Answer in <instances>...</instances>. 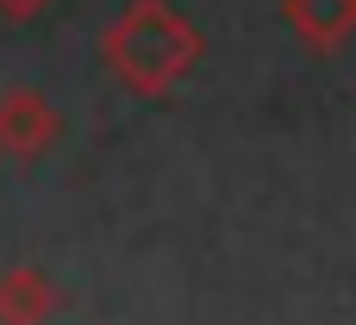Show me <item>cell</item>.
I'll return each instance as SVG.
<instances>
[{
  "label": "cell",
  "instance_id": "cell-1",
  "mask_svg": "<svg viewBox=\"0 0 356 325\" xmlns=\"http://www.w3.org/2000/svg\"><path fill=\"white\" fill-rule=\"evenodd\" d=\"M106 63H113V75L125 81V88H138V94H163V88H175L188 69H194V56H200V31L169 6V0H131L113 25H106Z\"/></svg>",
  "mask_w": 356,
  "mask_h": 325
},
{
  "label": "cell",
  "instance_id": "cell-2",
  "mask_svg": "<svg viewBox=\"0 0 356 325\" xmlns=\"http://www.w3.org/2000/svg\"><path fill=\"white\" fill-rule=\"evenodd\" d=\"M56 138V106L31 88H6L0 94V150L6 157H38Z\"/></svg>",
  "mask_w": 356,
  "mask_h": 325
},
{
  "label": "cell",
  "instance_id": "cell-3",
  "mask_svg": "<svg viewBox=\"0 0 356 325\" xmlns=\"http://www.w3.org/2000/svg\"><path fill=\"white\" fill-rule=\"evenodd\" d=\"M288 25L313 50H338L356 31V0H288Z\"/></svg>",
  "mask_w": 356,
  "mask_h": 325
},
{
  "label": "cell",
  "instance_id": "cell-4",
  "mask_svg": "<svg viewBox=\"0 0 356 325\" xmlns=\"http://www.w3.org/2000/svg\"><path fill=\"white\" fill-rule=\"evenodd\" d=\"M0 6H6V13H13V19H25V13H38V6H44V0H0Z\"/></svg>",
  "mask_w": 356,
  "mask_h": 325
}]
</instances>
